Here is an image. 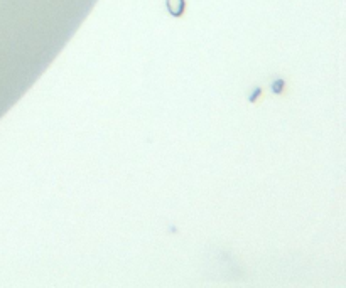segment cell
Here are the masks:
<instances>
[{"label":"cell","mask_w":346,"mask_h":288,"mask_svg":"<svg viewBox=\"0 0 346 288\" xmlns=\"http://www.w3.org/2000/svg\"><path fill=\"white\" fill-rule=\"evenodd\" d=\"M167 7L174 15H179L184 9V0H167Z\"/></svg>","instance_id":"6da1fadb"}]
</instances>
